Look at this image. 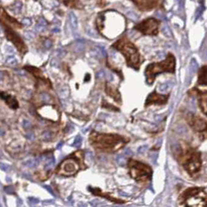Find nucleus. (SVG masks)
<instances>
[{"mask_svg": "<svg viewBox=\"0 0 207 207\" xmlns=\"http://www.w3.org/2000/svg\"><path fill=\"white\" fill-rule=\"evenodd\" d=\"M189 95L195 96L198 105L202 113L207 117V91H200L198 88H192L188 92Z\"/></svg>", "mask_w": 207, "mask_h": 207, "instance_id": "9b49d317", "label": "nucleus"}, {"mask_svg": "<svg viewBox=\"0 0 207 207\" xmlns=\"http://www.w3.org/2000/svg\"><path fill=\"white\" fill-rule=\"evenodd\" d=\"M35 29H36V30L37 32H41V31H43L45 29V26H44V25L41 24V23H38L36 25V27H35Z\"/></svg>", "mask_w": 207, "mask_h": 207, "instance_id": "7c9ffc66", "label": "nucleus"}, {"mask_svg": "<svg viewBox=\"0 0 207 207\" xmlns=\"http://www.w3.org/2000/svg\"><path fill=\"white\" fill-rule=\"evenodd\" d=\"M39 163V159L38 158H34V159H29V160H26V161L23 163V165L27 167H29V168H33V167H36Z\"/></svg>", "mask_w": 207, "mask_h": 207, "instance_id": "a211bd4d", "label": "nucleus"}, {"mask_svg": "<svg viewBox=\"0 0 207 207\" xmlns=\"http://www.w3.org/2000/svg\"><path fill=\"white\" fill-rule=\"evenodd\" d=\"M0 11H1V14H2V16L3 18L2 19L5 20V21H7L8 23H9L10 24H12V26L14 27H16V28H21V24L20 23H18L17 21L16 20L14 19V18L11 17L10 16H9L8 14H7L6 12H5L4 11V9H2V8H1L0 9Z\"/></svg>", "mask_w": 207, "mask_h": 207, "instance_id": "f3484780", "label": "nucleus"}, {"mask_svg": "<svg viewBox=\"0 0 207 207\" xmlns=\"http://www.w3.org/2000/svg\"><path fill=\"white\" fill-rule=\"evenodd\" d=\"M2 157V153H1V152H0V158Z\"/></svg>", "mask_w": 207, "mask_h": 207, "instance_id": "79ce46f5", "label": "nucleus"}, {"mask_svg": "<svg viewBox=\"0 0 207 207\" xmlns=\"http://www.w3.org/2000/svg\"><path fill=\"white\" fill-rule=\"evenodd\" d=\"M112 47L122 53L129 67L135 70H139L144 59L139 52V48L127 37H122L118 39Z\"/></svg>", "mask_w": 207, "mask_h": 207, "instance_id": "7ed1b4c3", "label": "nucleus"}, {"mask_svg": "<svg viewBox=\"0 0 207 207\" xmlns=\"http://www.w3.org/2000/svg\"><path fill=\"white\" fill-rule=\"evenodd\" d=\"M23 126L25 129H29L31 127V123L27 120H24L23 122Z\"/></svg>", "mask_w": 207, "mask_h": 207, "instance_id": "2f4dec72", "label": "nucleus"}, {"mask_svg": "<svg viewBox=\"0 0 207 207\" xmlns=\"http://www.w3.org/2000/svg\"><path fill=\"white\" fill-rule=\"evenodd\" d=\"M175 158L191 177L196 175L202 169V153L186 142L182 141L178 144L175 151Z\"/></svg>", "mask_w": 207, "mask_h": 207, "instance_id": "f257e3e1", "label": "nucleus"}, {"mask_svg": "<svg viewBox=\"0 0 207 207\" xmlns=\"http://www.w3.org/2000/svg\"><path fill=\"white\" fill-rule=\"evenodd\" d=\"M59 29H54V30H53V31H54V32H59Z\"/></svg>", "mask_w": 207, "mask_h": 207, "instance_id": "a19ab883", "label": "nucleus"}, {"mask_svg": "<svg viewBox=\"0 0 207 207\" xmlns=\"http://www.w3.org/2000/svg\"><path fill=\"white\" fill-rule=\"evenodd\" d=\"M43 187H44V188H46V190H47V191H48V192L51 194V195H55L54 191H53V190L52 189V188H51L50 186H48V185H43Z\"/></svg>", "mask_w": 207, "mask_h": 207, "instance_id": "f704fd0d", "label": "nucleus"}, {"mask_svg": "<svg viewBox=\"0 0 207 207\" xmlns=\"http://www.w3.org/2000/svg\"><path fill=\"white\" fill-rule=\"evenodd\" d=\"M29 201L30 202L31 204H33V205H34V204H37V202H38V199L36 198H33V197H30V198H29Z\"/></svg>", "mask_w": 207, "mask_h": 207, "instance_id": "c9c22d12", "label": "nucleus"}, {"mask_svg": "<svg viewBox=\"0 0 207 207\" xmlns=\"http://www.w3.org/2000/svg\"><path fill=\"white\" fill-rule=\"evenodd\" d=\"M105 91H106L107 94H108L111 98H113L116 102L121 103V101H122V99H121V94L119 93V91H118V90L116 87L110 85L109 84H107Z\"/></svg>", "mask_w": 207, "mask_h": 207, "instance_id": "4468645a", "label": "nucleus"}, {"mask_svg": "<svg viewBox=\"0 0 207 207\" xmlns=\"http://www.w3.org/2000/svg\"><path fill=\"white\" fill-rule=\"evenodd\" d=\"M141 12H149L161 6L164 0H129Z\"/></svg>", "mask_w": 207, "mask_h": 207, "instance_id": "9d476101", "label": "nucleus"}, {"mask_svg": "<svg viewBox=\"0 0 207 207\" xmlns=\"http://www.w3.org/2000/svg\"><path fill=\"white\" fill-rule=\"evenodd\" d=\"M22 23L23 25H25V26H30V25L31 24V20L29 19V18H25L22 21Z\"/></svg>", "mask_w": 207, "mask_h": 207, "instance_id": "473e14b6", "label": "nucleus"}, {"mask_svg": "<svg viewBox=\"0 0 207 207\" xmlns=\"http://www.w3.org/2000/svg\"><path fill=\"white\" fill-rule=\"evenodd\" d=\"M44 46L47 49L51 48V47L52 46V42L51 40H49V39H47V40H45V42H44Z\"/></svg>", "mask_w": 207, "mask_h": 207, "instance_id": "c756f323", "label": "nucleus"}, {"mask_svg": "<svg viewBox=\"0 0 207 207\" xmlns=\"http://www.w3.org/2000/svg\"><path fill=\"white\" fill-rule=\"evenodd\" d=\"M160 26V21L159 20L149 17L137 23L134 27V29L146 36H156L159 33Z\"/></svg>", "mask_w": 207, "mask_h": 207, "instance_id": "6e6552de", "label": "nucleus"}, {"mask_svg": "<svg viewBox=\"0 0 207 207\" xmlns=\"http://www.w3.org/2000/svg\"><path fill=\"white\" fill-rule=\"evenodd\" d=\"M38 23H41V24L44 25V26H47L48 23L46 22V20L45 19H43V18H41V19L38 20Z\"/></svg>", "mask_w": 207, "mask_h": 207, "instance_id": "4c0bfd02", "label": "nucleus"}, {"mask_svg": "<svg viewBox=\"0 0 207 207\" xmlns=\"http://www.w3.org/2000/svg\"><path fill=\"white\" fill-rule=\"evenodd\" d=\"M3 24L5 26V34H6L7 38L14 44V45L16 46V48H17L22 54L26 53L27 47L26 45H25V44L23 43V41H22V39L20 37L19 35L16 34L11 28L8 27V26H7L6 24H5V23H3Z\"/></svg>", "mask_w": 207, "mask_h": 207, "instance_id": "ddd939ff", "label": "nucleus"}, {"mask_svg": "<svg viewBox=\"0 0 207 207\" xmlns=\"http://www.w3.org/2000/svg\"><path fill=\"white\" fill-rule=\"evenodd\" d=\"M3 78H4V74L2 73V72H0V81L3 80Z\"/></svg>", "mask_w": 207, "mask_h": 207, "instance_id": "58836bf2", "label": "nucleus"}, {"mask_svg": "<svg viewBox=\"0 0 207 207\" xmlns=\"http://www.w3.org/2000/svg\"><path fill=\"white\" fill-rule=\"evenodd\" d=\"M25 69L27 70L29 72H30L31 73H33L36 77H41V78L44 77H42V73L41 70H38V69L35 68V67H30V66H27V67H25Z\"/></svg>", "mask_w": 207, "mask_h": 207, "instance_id": "6ab92c4d", "label": "nucleus"}, {"mask_svg": "<svg viewBox=\"0 0 207 207\" xmlns=\"http://www.w3.org/2000/svg\"><path fill=\"white\" fill-rule=\"evenodd\" d=\"M21 8H22V3L19 1H16V2H14V4L11 7V10L14 13H19L21 10Z\"/></svg>", "mask_w": 207, "mask_h": 207, "instance_id": "aec40b11", "label": "nucleus"}, {"mask_svg": "<svg viewBox=\"0 0 207 207\" xmlns=\"http://www.w3.org/2000/svg\"><path fill=\"white\" fill-rule=\"evenodd\" d=\"M5 62H6L8 66H12V67H15L17 65V61H16V59L13 56H9V57L7 58Z\"/></svg>", "mask_w": 207, "mask_h": 207, "instance_id": "5701e85b", "label": "nucleus"}, {"mask_svg": "<svg viewBox=\"0 0 207 207\" xmlns=\"http://www.w3.org/2000/svg\"><path fill=\"white\" fill-rule=\"evenodd\" d=\"M176 68V59L174 55L168 53L164 60L159 62H153L148 65L145 70L146 82L151 85L157 75L161 73H174Z\"/></svg>", "mask_w": 207, "mask_h": 207, "instance_id": "20e7f679", "label": "nucleus"}, {"mask_svg": "<svg viewBox=\"0 0 207 207\" xmlns=\"http://www.w3.org/2000/svg\"><path fill=\"white\" fill-rule=\"evenodd\" d=\"M188 125L201 139H207V120L195 114L189 113L186 116Z\"/></svg>", "mask_w": 207, "mask_h": 207, "instance_id": "0eeeda50", "label": "nucleus"}, {"mask_svg": "<svg viewBox=\"0 0 207 207\" xmlns=\"http://www.w3.org/2000/svg\"><path fill=\"white\" fill-rule=\"evenodd\" d=\"M180 205L187 207L207 206V193L203 188L191 187L184 189L178 198Z\"/></svg>", "mask_w": 207, "mask_h": 207, "instance_id": "39448f33", "label": "nucleus"}, {"mask_svg": "<svg viewBox=\"0 0 207 207\" xmlns=\"http://www.w3.org/2000/svg\"><path fill=\"white\" fill-rule=\"evenodd\" d=\"M51 137H52V134H51V132H48V131H46V132H45L42 134V139L44 140H45V141H48L49 139H51Z\"/></svg>", "mask_w": 207, "mask_h": 207, "instance_id": "bb28decb", "label": "nucleus"}, {"mask_svg": "<svg viewBox=\"0 0 207 207\" xmlns=\"http://www.w3.org/2000/svg\"><path fill=\"white\" fill-rule=\"evenodd\" d=\"M62 144H63V143H59V144L58 145V146H57L58 149H59V148L61 147V146H62Z\"/></svg>", "mask_w": 207, "mask_h": 207, "instance_id": "ea45409f", "label": "nucleus"}, {"mask_svg": "<svg viewBox=\"0 0 207 207\" xmlns=\"http://www.w3.org/2000/svg\"><path fill=\"white\" fill-rule=\"evenodd\" d=\"M127 167L131 178L139 184H146L152 179L153 169L150 165L130 158L127 162Z\"/></svg>", "mask_w": 207, "mask_h": 207, "instance_id": "423d86ee", "label": "nucleus"}, {"mask_svg": "<svg viewBox=\"0 0 207 207\" xmlns=\"http://www.w3.org/2000/svg\"><path fill=\"white\" fill-rule=\"evenodd\" d=\"M81 143H82V138L80 136H77L73 142V146H76V147H79L81 145Z\"/></svg>", "mask_w": 207, "mask_h": 207, "instance_id": "cd10ccee", "label": "nucleus"}, {"mask_svg": "<svg viewBox=\"0 0 207 207\" xmlns=\"http://www.w3.org/2000/svg\"><path fill=\"white\" fill-rule=\"evenodd\" d=\"M197 84L199 86H207V65L202 66L198 70Z\"/></svg>", "mask_w": 207, "mask_h": 207, "instance_id": "2eb2a0df", "label": "nucleus"}, {"mask_svg": "<svg viewBox=\"0 0 207 207\" xmlns=\"http://www.w3.org/2000/svg\"><path fill=\"white\" fill-rule=\"evenodd\" d=\"M129 139L118 134H107L94 132L90 136V142L96 150L105 153H115L122 150Z\"/></svg>", "mask_w": 207, "mask_h": 207, "instance_id": "f03ea898", "label": "nucleus"}, {"mask_svg": "<svg viewBox=\"0 0 207 207\" xmlns=\"http://www.w3.org/2000/svg\"><path fill=\"white\" fill-rule=\"evenodd\" d=\"M0 98H2V99L5 100L6 101V103L9 105V106L10 108H13V109H16L18 108V103L16 100L12 98L10 95H8L5 93L0 92Z\"/></svg>", "mask_w": 207, "mask_h": 207, "instance_id": "dca6fc26", "label": "nucleus"}, {"mask_svg": "<svg viewBox=\"0 0 207 207\" xmlns=\"http://www.w3.org/2000/svg\"><path fill=\"white\" fill-rule=\"evenodd\" d=\"M69 95V89L67 87H63L59 91V96L61 98H67Z\"/></svg>", "mask_w": 207, "mask_h": 207, "instance_id": "b1692460", "label": "nucleus"}, {"mask_svg": "<svg viewBox=\"0 0 207 207\" xmlns=\"http://www.w3.org/2000/svg\"><path fill=\"white\" fill-rule=\"evenodd\" d=\"M0 169L2 171H5V172H9L11 171V167L7 164H4V163H0Z\"/></svg>", "mask_w": 207, "mask_h": 207, "instance_id": "a878e982", "label": "nucleus"}, {"mask_svg": "<svg viewBox=\"0 0 207 207\" xmlns=\"http://www.w3.org/2000/svg\"><path fill=\"white\" fill-rule=\"evenodd\" d=\"M40 99L45 104H49L52 101V98L47 93H42L40 94Z\"/></svg>", "mask_w": 207, "mask_h": 207, "instance_id": "412c9836", "label": "nucleus"}, {"mask_svg": "<svg viewBox=\"0 0 207 207\" xmlns=\"http://www.w3.org/2000/svg\"><path fill=\"white\" fill-rule=\"evenodd\" d=\"M80 170L78 163L74 159H66L58 168V173L65 176H71Z\"/></svg>", "mask_w": 207, "mask_h": 207, "instance_id": "1a4fd4ad", "label": "nucleus"}, {"mask_svg": "<svg viewBox=\"0 0 207 207\" xmlns=\"http://www.w3.org/2000/svg\"><path fill=\"white\" fill-rule=\"evenodd\" d=\"M25 37H26V38L27 39H32L34 37V34L32 32H27V33L25 34Z\"/></svg>", "mask_w": 207, "mask_h": 207, "instance_id": "72a5a7b5", "label": "nucleus"}, {"mask_svg": "<svg viewBox=\"0 0 207 207\" xmlns=\"http://www.w3.org/2000/svg\"><path fill=\"white\" fill-rule=\"evenodd\" d=\"M26 137L28 139H30V140H34L35 139V136L34 135V133H27V134L26 135Z\"/></svg>", "mask_w": 207, "mask_h": 207, "instance_id": "e433bc0d", "label": "nucleus"}, {"mask_svg": "<svg viewBox=\"0 0 207 207\" xmlns=\"http://www.w3.org/2000/svg\"><path fill=\"white\" fill-rule=\"evenodd\" d=\"M5 191L7 194H9V195H12V194H15V190L12 188V186H6L4 188Z\"/></svg>", "mask_w": 207, "mask_h": 207, "instance_id": "c85d7f7f", "label": "nucleus"}, {"mask_svg": "<svg viewBox=\"0 0 207 207\" xmlns=\"http://www.w3.org/2000/svg\"><path fill=\"white\" fill-rule=\"evenodd\" d=\"M69 17H70V23H71L72 27L74 28H77V16H75V14L73 13V12H70V13L69 14Z\"/></svg>", "mask_w": 207, "mask_h": 207, "instance_id": "4be33fe9", "label": "nucleus"}, {"mask_svg": "<svg viewBox=\"0 0 207 207\" xmlns=\"http://www.w3.org/2000/svg\"><path fill=\"white\" fill-rule=\"evenodd\" d=\"M55 165V159L54 158H51L48 160V162L45 165V168L47 169V170H49V169L52 168Z\"/></svg>", "mask_w": 207, "mask_h": 207, "instance_id": "393cba45", "label": "nucleus"}, {"mask_svg": "<svg viewBox=\"0 0 207 207\" xmlns=\"http://www.w3.org/2000/svg\"><path fill=\"white\" fill-rule=\"evenodd\" d=\"M170 94H160L154 91L148 95L146 101L145 106L148 107L150 105H164L167 104L169 99Z\"/></svg>", "mask_w": 207, "mask_h": 207, "instance_id": "f8f14e48", "label": "nucleus"}]
</instances>
